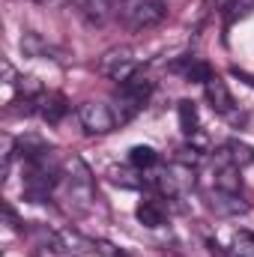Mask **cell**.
<instances>
[{"instance_id": "cell-1", "label": "cell", "mask_w": 254, "mask_h": 257, "mask_svg": "<svg viewBox=\"0 0 254 257\" xmlns=\"http://www.w3.org/2000/svg\"><path fill=\"white\" fill-rule=\"evenodd\" d=\"M117 18L123 21V27L144 33V30L159 27L168 18V3L165 0H120Z\"/></svg>"}, {"instance_id": "cell-2", "label": "cell", "mask_w": 254, "mask_h": 257, "mask_svg": "<svg viewBox=\"0 0 254 257\" xmlns=\"http://www.w3.org/2000/svg\"><path fill=\"white\" fill-rule=\"evenodd\" d=\"M63 183H66V192H69V200L75 206L87 209L96 192H93V174H90V168L84 165L81 156H72V159L63 162Z\"/></svg>"}, {"instance_id": "cell-3", "label": "cell", "mask_w": 254, "mask_h": 257, "mask_svg": "<svg viewBox=\"0 0 254 257\" xmlns=\"http://www.w3.org/2000/svg\"><path fill=\"white\" fill-rule=\"evenodd\" d=\"M99 72L117 84H126L129 78H135L141 72V60L129 45H114L99 57Z\"/></svg>"}, {"instance_id": "cell-4", "label": "cell", "mask_w": 254, "mask_h": 257, "mask_svg": "<svg viewBox=\"0 0 254 257\" xmlns=\"http://www.w3.org/2000/svg\"><path fill=\"white\" fill-rule=\"evenodd\" d=\"M78 120L87 135H111L117 128V111L108 105V102H99V99H87L78 105Z\"/></svg>"}, {"instance_id": "cell-5", "label": "cell", "mask_w": 254, "mask_h": 257, "mask_svg": "<svg viewBox=\"0 0 254 257\" xmlns=\"http://www.w3.org/2000/svg\"><path fill=\"white\" fill-rule=\"evenodd\" d=\"M153 96V81L144 78L141 72L135 78H129L126 84H120V111H117V120L120 123H129Z\"/></svg>"}, {"instance_id": "cell-6", "label": "cell", "mask_w": 254, "mask_h": 257, "mask_svg": "<svg viewBox=\"0 0 254 257\" xmlns=\"http://www.w3.org/2000/svg\"><path fill=\"white\" fill-rule=\"evenodd\" d=\"M206 206L221 218H233V215L248 212V200L242 197V192H224V189H215V186L206 194Z\"/></svg>"}, {"instance_id": "cell-7", "label": "cell", "mask_w": 254, "mask_h": 257, "mask_svg": "<svg viewBox=\"0 0 254 257\" xmlns=\"http://www.w3.org/2000/svg\"><path fill=\"white\" fill-rule=\"evenodd\" d=\"M203 93H206V102H209V108H212L215 114H221V117H233V114H236V102H233L227 84H224L218 75H212V78L203 84Z\"/></svg>"}, {"instance_id": "cell-8", "label": "cell", "mask_w": 254, "mask_h": 257, "mask_svg": "<svg viewBox=\"0 0 254 257\" xmlns=\"http://www.w3.org/2000/svg\"><path fill=\"white\" fill-rule=\"evenodd\" d=\"M75 9L90 27H105L111 21V15H114L111 0H75Z\"/></svg>"}, {"instance_id": "cell-9", "label": "cell", "mask_w": 254, "mask_h": 257, "mask_svg": "<svg viewBox=\"0 0 254 257\" xmlns=\"http://www.w3.org/2000/svg\"><path fill=\"white\" fill-rule=\"evenodd\" d=\"M36 114L48 126H57L66 114H69V102H66V96H60V93H42L36 99Z\"/></svg>"}, {"instance_id": "cell-10", "label": "cell", "mask_w": 254, "mask_h": 257, "mask_svg": "<svg viewBox=\"0 0 254 257\" xmlns=\"http://www.w3.org/2000/svg\"><path fill=\"white\" fill-rule=\"evenodd\" d=\"M218 162H224V165H233V168H248L254 165V150L248 144H242V141H224L221 144V150H218Z\"/></svg>"}, {"instance_id": "cell-11", "label": "cell", "mask_w": 254, "mask_h": 257, "mask_svg": "<svg viewBox=\"0 0 254 257\" xmlns=\"http://www.w3.org/2000/svg\"><path fill=\"white\" fill-rule=\"evenodd\" d=\"M21 51L27 54V57H36V60H57V48L51 45V42H45L39 33H33V30H27L24 36H21Z\"/></svg>"}, {"instance_id": "cell-12", "label": "cell", "mask_w": 254, "mask_h": 257, "mask_svg": "<svg viewBox=\"0 0 254 257\" xmlns=\"http://www.w3.org/2000/svg\"><path fill=\"white\" fill-rule=\"evenodd\" d=\"M135 218L144 224V227H162L165 221H168V212H165V206L159 203V200H141L138 206H135Z\"/></svg>"}, {"instance_id": "cell-13", "label": "cell", "mask_w": 254, "mask_h": 257, "mask_svg": "<svg viewBox=\"0 0 254 257\" xmlns=\"http://www.w3.org/2000/svg\"><path fill=\"white\" fill-rule=\"evenodd\" d=\"M129 165L138 168V171H150V168L159 165V153L153 147H147V144H138V147L129 150Z\"/></svg>"}, {"instance_id": "cell-14", "label": "cell", "mask_w": 254, "mask_h": 257, "mask_svg": "<svg viewBox=\"0 0 254 257\" xmlns=\"http://www.w3.org/2000/svg\"><path fill=\"white\" fill-rule=\"evenodd\" d=\"M177 114H180V128H183L186 135H197V126H200L197 105H194V102H189V99H183V102L177 105Z\"/></svg>"}, {"instance_id": "cell-15", "label": "cell", "mask_w": 254, "mask_h": 257, "mask_svg": "<svg viewBox=\"0 0 254 257\" xmlns=\"http://www.w3.org/2000/svg\"><path fill=\"white\" fill-rule=\"evenodd\" d=\"M212 75H215L212 66L203 63V60H191V63L186 66V81H191V84H206Z\"/></svg>"}, {"instance_id": "cell-16", "label": "cell", "mask_w": 254, "mask_h": 257, "mask_svg": "<svg viewBox=\"0 0 254 257\" xmlns=\"http://www.w3.org/2000/svg\"><path fill=\"white\" fill-rule=\"evenodd\" d=\"M233 251H236V257H254V233L251 230H239L233 236Z\"/></svg>"}, {"instance_id": "cell-17", "label": "cell", "mask_w": 254, "mask_h": 257, "mask_svg": "<svg viewBox=\"0 0 254 257\" xmlns=\"http://www.w3.org/2000/svg\"><path fill=\"white\" fill-rule=\"evenodd\" d=\"M236 75H239V78H242L245 84H251V87H254V78H251V75H245V72H236Z\"/></svg>"}, {"instance_id": "cell-18", "label": "cell", "mask_w": 254, "mask_h": 257, "mask_svg": "<svg viewBox=\"0 0 254 257\" xmlns=\"http://www.w3.org/2000/svg\"><path fill=\"white\" fill-rule=\"evenodd\" d=\"M36 3H60V0H36Z\"/></svg>"}]
</instances>
